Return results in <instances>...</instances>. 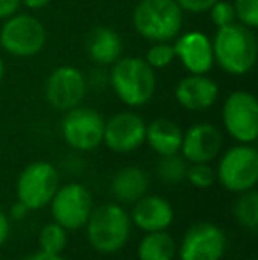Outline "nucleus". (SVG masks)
<instances>
[{
    "label": "nucleus",
    "instance_id": "1",
    "mask_svg": "<svg viewBox=\"0 0 258 260\" xmlns=\"http://www.w3.org/2000/svg\"><path fill=\"white\" fill-rule=\"evenodd\" d=\"M210 41H212L214 64L219 66L227 75L244 76L255 68L258 58V41L253 28L234 21L217 28Z\"/></svg>",
    "mask_w": 258,
    "mask_h": 260
},
{
    "label": "nucleus",
    "instance_id": "2",
    "mask_svg": "<svg viewBox=\"0 0 258 260\" xmlns=\"http://www.w3.org/2000/svg\"><path fill=\"white\" fill-rule=\"evenodd\" d=\"M108 82L119 101L129 108L147 105L158 87L156 69H152L143 57H121L112 64Z\"/></svg>",
    "mask_w": 258,
    "mask_h": 260
},
{
    "label": "nucleus",
    "instance_id": "3",
    "mask_svg": "<svg viewBox=\"0 0 258 260\" xmlns=\"http://www.w3.org/2000/svg\"><path fill=\"white\" fill-rule=\"evenodd\" d=\"M87 241L101 255H114L126 246L131 236L129 212L117 202L92 209L85 223Z\"/></svg>",
    "mask_w": 258,
    "mask_h": 260
},
{
    "label": "nucleus",
    "instance_id": "4",
    "mask_svg": "<svg viewBox=\"0 0 258 260\" xmlns=\"http://www.w3.org/2000/svg\"><path fill=\"white\" fill-rule=\"evenodd\" d=\"M184 11L175 0H140L133 11V27L151 43H172L182 32Z\"/></svg>",
    "mask_w": 258,
    "mask_h": 260
},
{
    "label": "nucleus",
    "instance_id": "5",
    "mask_svg": "<svg viewBox=\"0 0 258 260\" xmlns=\"http://www.w3.org/2000/svg\"><path fill=\"white\" fill-rule=\"evenodd\" d=\"M217 161L216 181L230 193H244L258 182V151L253 144L227 149Z\"/></svg>",
    "mask_w": 258,
    "mask_h": 260
},
{
    "label": "nucleus",
    "instance_id": "6",
    "mask_svg": "<svg viewBox=\"0 0 258 260\" xmlns=\"http://www.w3.org/2000/svg\"><path fill=\"white\" fill-rule=\"evenodd\" d=\"M46 27L35 16L16 13L6 18L0 27V48L13 57H34L45 48Z\"/></svg>",
    "mask_w": 258,
    "mask_h": 260
},
{
    "label": "nucleus",
    "instance_id": "7",
    "mask_svg": "<svg viewBox=\"0 0 258 260\" xmlns=\"http://www.w3.org/2000/svg\"><path fill=\"white\" fill-rule=\"evenodd\" d=\"M60 186L59 170L48 161H32L20 172L16 179V200L28 211L46 207Z\"/></svg>",
    "mask_w": 258,
    "mask_h": 260
},
{
    "label": "nucleus",
    "instance_id": "8",
    "mask_svg": "<svg viewBox=\"0 0 258 260\" xmlns=\"http://www.w3.org/2000/svg\"><path fill=\"white\" fill-rule=\"evenodd\" d=\"M60 133L65 144L75 151H96L103 145L104 119L97 110L78 105L65 112L60 122Z\"/></svg>",
    "mask_w": 258,
    "mask_h": 260
},
{
    "label": "nucleus",
    "instance_id": "9",
    "mask_svg": "<svg viewBox=\"0 0 258 260\" xmlns=\"http://www.w3.org/2000/svg\"><path fill=\"white\" fill-rule=\"evenodd\" d=\"M221 120L237 144H255L258 138V101L248 90H235L225 100Z\"/></svg>",
    "mask_w": 258,
    "mask_h": 260
},
{
    "label": "nucleus",
    "instance_id": "10",
    "mask_svg": "<svg viewBox=\"0 0 258 260\" xmlns=\"http://www.w3.org/2000/svg\"><path fill=\"white\" fill-rule=\"evenodd\" d=\"M48 206L53 221L65 230H80L85 226L94 209V202L85 186L80 182H67L59 186Z\"/></svg>",
    "mask_w": 258,
    "mask_h": 260
},
{
    "label": "nucleus",
    "instance_id": "11",
    "mask_svg": "<svg viewBox=\"0 0 258 260\" xmlns=\"http://www.w3.org/2000/svg\"><path fill=\"white\" fill-rule=\"evenodd\" d=\"M227 234L210 221H200L184 232L177 246L179 260H221L227 251Z\"/></svg>",
    "mask_w": 258,
    "mask_h": 260
},
{
    "label": "nucleus",
    "instance_id": "12",
    "mask_svg": "<svg viewBox=\"0 0 258 260\" xmlns=\"http://www.w3.org/2000/svg\"><path fill=\"white\" fill-rule=\"evenodd\" d=\"M87 94V78L75 66H59L45 82V98L59 112H67L82 105Z\"/></svg>",
    "mask_w": 258,
    "mask_h": 260
},
{
    "label": "nucleus",
    "instance_id": "13",
    "mask_svg": "<svg viewBox=\"0 0 258 260\" xmlns=\"http://www.w3.org/2000/svg\"><path fill=\"white\" fill-rule=\"evenodd\" d=\"M145 124L143 117L131 112H119L104 120L103 144L117 154H129L145 144Z\"/></svg>",
    "mask_w": 258,
    "mask_h": 260
},
{
    "label": "nucleus",
    "instance_id": "14",
    "mask_svg": "<svg viewBox=\"0 0 258 260\" xmlns=\"http://www.w3.org/2000/svg\"><path fill=\"white\" fill-rule=\"evenodd\" d=\"M223 149V133L209 122H198L182 131L180 156L188 163H212Z\"/></svg>",
    "mask_w": 258,
    "mask_h": 260
},
{
    "label": "nucleus",
    "instance_id": "15",
    "mask_svg": "<svg viewBox=\"0 0 258 260\" xmlns=\"http://www.w3.org/2000/svg\"><path fill=\"white\" fill-rule=\"evenodd\" d=\"M175 58L191 75H207L214 68L212 41L200 30L180 32L173 43Z\"/></svg>",
    "mask_w": 258,
    "mask_h": 260
},
{
    "label": "nucleus",
    "instance_id": "16",
    "mask_svg": "<svg viewBox=\"0 0 258 260\" xmlns=\"http://www.w3.org/2000/svg\"><path fill=\"white\" fill-rule=\"evenodd\" d=\"M219 85L207 75L188 73L175 87V101L190 112H203L216 105Z\"/></svg>",
    "mask_w": 258,
    "mask_h": 260
},
{
    "label": "nucleus",
    "instance_id": "17",
    "mask_svg": "<svg viewBox=\"0 0 258 260\" xmlns=\"http://www.w3.org/2000/svg\"><path fill=\"white\" fill-rule=\"evenodd\" d=\"M131 225L141 232H159L166 230L173 223L175 212L172 204L159 195H147L138 199L131 207Z\"/></svg>",
    "mask_w": 258,
    "mask_h": 260
},
{
    "label": "nucleus",
    "instance_id": "18",
    "mask_svg": "<svg viewBox=\"0 0 258 260\" xmlns=\"http://www.w3.org/2000/svg\"><path fill=\"white\" fill-rule=\"evenodd\" d=\"M145 144L158 156L179 154L180 144H182V129L173 120L166 117H158L147 124Z\"/></svg>",
    "mask_w": 258,
    "mask_h": 260
},
{
    "label": "nucleus",
    "instance_id": "19",
    "mask_svg": "<svg viewBox=\"0 0 258 260\" xmlns=\"http://www.w3.org/2000/svg\"><path fill=\"white\" fill-rule=\"evenodd\" d=\"M90 60L99 66H112L122 57V38L110 27H96L85 43Z\"/></svg>",
    "mask_w": 258,
    "mask_h": 260
},
{
    "label": "nucleus",
    "instance_id": "20",
    "mask_svg": "<svg viewBox=\"0 0 258 260\" xmlns=\"http://www.w3.org/2000/svg\"><path fill=\"white\" fill-rule=\"evenodd\" d=\"M149 175L145 170L138 167H126L121 168L117 174L112 177V195L121 204H134L138 199L149 191Z\"/></svg>",
    "mask_w": 258,
    "mask_h": 260
},
{
    "label": "nucleus",
    "instance_id": "21",
    "mask_svg": "<svg viewBox=\"0 0 258 260\" xmlns=\"http://www.w3.org/2000/svg\"><path fill=\"white\" fill-rule=\"evenodd\" d=\"M138 260H173L177 257V243L166 230L145 232L136 248Z\"/></svg>",
    "mask_w": 258,
    "mask_h": 260
},
{
    "label": "nucleus",
    "instance_id": "22",
    "mask_svg": "<svg viewBox=\"0 0 258 260\" xmlns=\"http://www.w3.org/2000/svg\"><path fill=\"white\" fill-rule=\"evenodd\" d=\"M232 214L242 229L255 232L258 229V193L255 188L239 193L232 207Z\"/></svg>",
    "mask_w": 258,
    "mask_h": 260
},
{
    "label": "nucleus",
    "instance_id": "23",
    "mask_svg": "<svg viewBox=\"0 0 258 260\" xmlns=\"http://www.w3.org/2000/svg\"><path fill=\"white\" fill-rule=\"evenodd\" d=\"M161 159L156 165V174H158L159 181L170 186H177L182 181H186V172H188V161L179 154H170V156H159Z\"/></svg>",
    "mask_w": 258,
    "mask_h": 260
},
{
    "label": "nucleus",
    "instance_id": "24",
    "mask_svg": "<svg viewBox=\"0 0 258 260\" xmlns=\"http://www.w3.org/2000/svg\"><path fill=\"white\" fill-rule=\"evenodd\" d=\"M39 251L50 255H62L67 246V230L59 223L52 221L45 225L39 232Z\"/></svg>",
    "mask_w": 258,
    "mask_h": 260
},
{
    "label": "nucleus",
    "instance_id": "25",
    "mask_svg": "<svg viewBox=\"0 0 258 260\" xmlns=\"http://www.w3.org/2000/svg\"><path fill=\"white\" fill-rule=\"evenodd\" d=\"M186 181L196 189H209L216 182V168L210 163H190Z\"/></svg>",
    "mask_w": 258,
    "mask_h": 260
},
{
    "label": "nucleus",
    "instance_id": "26",
    "mask_svg": "<svg viewBox=\"0 0 258 260\" xmlns=\"http://www.w3.org/2000/svg\"><path fill=\"white\" fill-rule=\"evenodd\" d=\"M143 58L152 69L168 68V66L175 60L173 45H170V43H154V45L147 50Z\"/></svg>",
    "mask_w": 258,
    "mask_h": 260
},
{
    "label": "nucleus",
    "instance_id": "27",
    "mask_svg": "<svg viewBox=\"0 0 258 260\" xmlns=\"http://www.w3.org/2000/svg\"><path fill=\"white\" fill-rule=\"evenodd\" d=\"M232 6L235 11V21L255 30L258 27V0H234Z\"/></svg>",
    "mask_w": 258,
    "mask_h": 260
},
{
    "label": "nucleus",
    "instance_id": "28",
    "mask_svg": "<svg viewBox=\"0 0 258 260\" xmlns=\"http://www.w3.org/2000/svg\"><path fill=\"white\" fill-rule=\"evenodd\" d=\"M209 14H210V21L216 25V28L230 25L235 21L234 6H232V2H228V0H217L209 9Z\"/></svg>",
    "mask_w": 258,
    "mask_h": 260
},
{
    "label": "nucleus",
    "instance_id": "29",
    "mask_svg": "<svg viewBox=\"0 0 258 260\" xmlns=\"http://www.w3.org/2000/svg\"><path fill=\"white\" fill-rule=\"evenodd\" d=\"M179 4V7L186 13H193V14H200V13H207L217 0H175Z\"/></svg>",
    "mask_w": 258,
    "mask_h": 260
},
{
    "label": "nucleus",
    "instance_id": "30",
    "mask_svg": "<svg viewBox=\"0 0 258 260\" xmlns=\"http://www.w3.org/2000/svg\"><path fill=\"white\" fill-rule=\"evenodd\" d=\"M21 6V0H0V20H6V18L13 16L18 13Z\"/></svg>",
    "mask_w": 258,
    "mask_h": 260
},
{
    "label": "nucleus",
    "instance_id": "31",
    "mask_svg": "<svg viewBox=\"0 0 258 260\" xmlns=\"http://www.w3.org/2000/svg\"><path fill=\"white\" fill-rule=\"evenodd\" d=\"M28 207L25 206V204H21L20 200H16V202L11 206V211H9V219L11 221H21V219L27 218L28 214Z\"/></svg>",
    "mask_w": 258,
    "mask_h": 260
},
{
    "label": "nucleus",
    "instance_id": "32",
    "mask_svg": "<svg viewBox=\"0 0 258 260\" xmlns=\"http://www.w3.org/2000/svg\"><path fill=\"white\" fill-rule=\"evenodd\" d=\"M11 236V219L4 211H0V246L6 244Z\"/></svg>",
    "mask_w": 258,
    "mask_h": 260
},
{
    "label": "nucleus",
    "instance_id": "33",
    "mask_svg": "<svg viewBox=\"0 0 258 260\" xmlns=\"http://www.w3.org/2000/svg\"><path fill=\"white\" fill-rule=\"evenodd\" d=\"M20 260H65V258L62 255H50V253H45V251H35V253H30Z\"/></svg>",
    "mask_w": 258,
    "mask_h": 260
},
{
    "label": "nucleus",
    "instance_id": "34",
    "mask_svg": "<svg viewBox=\"0 0 258 260\" xmlns=\"http://www.w3.org/2000/svg\"><path fill=\"white\" fill-rule=\"evenodd\" d=\"M50 2H52V0H21V6L28 7V9H32V11H39L48 6Z\"/></svg>",
    "mask_w": 258,
    "mask_h": 260
},
{
    "label": "nucleus",
    "instance_id": "35",
    "mask_svg": "<svg viewBox=\"0 0 258 260\" xmlns=\"http://www.w3.org/2000/svg\"><path fill=\"white\" fill-rule=\"evenodd\" d=\"M4 76H6V64H4V58L0 57V83L4 82Z\"/></svg>",
    "mask_w": 258,
    "mask_h": 260
},
{
    "label": "nucleus",
    "instance_id": "36",
    "mask_svg": "<svg viewBox=\"0 0 258 260\" xmlns=\"http://www.w3.org/2000/svg\"><path fill=\"white\" fill-rule=\"evenodd\" d=\"M246 260H256L255 257H251V258H246Z\"/></svg>",
    "mask_w": 258,
    "mask_h": 260
}]
</instances>
